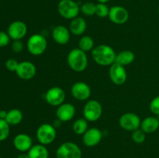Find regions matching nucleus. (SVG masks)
Returning <instances> with one entry per match:
<instances>
[{"label": "nucleus", "mask_w": 159, "mask_h": 158, "mask_svg": "<svg viewBox=\"0 0 159 158\" xmlns=\"http://www.w3.org/2000/svg\"><path fill=\"white\" fill-rule=\"evenodd\" d=\"M102 138V132L96 127H91L82 135V143L85 147H93L101 142Z\"/></svg>", "instance_id": "14"}, {"label": "nucleus", "mask_w": 159, "mask_h": 158, "mask_svg": "<svg viewBox=\"0 0 159 158\" xmlns=\"http://www.w3.org/2000/svg\"><path fill=\"white\" fill-rule=\"evenodd\" d=\"M91 53L93 60L101 66H111L116 60V53L109 45L100 44L94 46Z\"/></svg>", "instance_id": "1"}, {"label": "nucleus", "mask_w": 159, "mask_h": 158, "mask_svg": "<svg viewBox=\"0 0 159 158\" xmlns=\"http://www.w3.org/2000/svg\"><path fill=\"white\" fill-rule=\"evenodd\" d=\"M89 129L88 121L85 118L78 119L74 122L72 125V130L76 135H83Z\"/></svg>", "instance_id": "24"}, {"label": "nucleus", "mask_w": 159, "mask_h": 158, "mask_svg": "<svg viewBox=\"0 0 159 158\" xmlns=\"http://www.w3.org/2000/svg\"><path fill=\"white\" fill-rule=\"evenodd\" d=\"M7 33L12 40H22L27 33V26L24 22L16 20L10 23L8 27Z\"/></svg>", "instance_id": "15"}, {"label": "nucleus", "mask_w": 159, "mask_h": 158, "mask_svg": "<svg viewBox=\"0 0 159 158\" xmlns=\"http://www.w3.org/2000/svg\"><path fill=\"white\" fill-rule=\"evenodd\" d=\"M71 93L75 99L78 101H86L92 94L91 88L84 81H77L72 85Z\"/></svg>", "instance_id": "11"}, {"label": "nucleus", "mask_w": 159, "mask_h": 158, "mask_svg": "<svg viewBox=\"0 0 159 158\" xmlns=\"http://www.w3.org/2000/svg\"><path fill=\"white\" fill-rule=\"evenodd\" d=\"M158 15H159V6H158Z\"/></svg>", "instance_id": "37"}, {"label": "nucleus", "mask_w": 159, "mask_h": 158, "mask_svg": "<svg viewBox=\"0 0 159 158\" xmlns=\"http://www.w3.org/2000/svg\"><path fill=\"white\" fill-rule=\"evenodd\" d=\"M102 114V107L100 102L95 99L88 101L83 108V118L88 122L99 120Z\"/></svg>", "instance_id": "7"}, {"label": "nucleus", "mask_w": 159, "mask_h": 158, "mask_svg": "<svg viewBox=\"0 0 159 158\" xmlns=\"http://www.w3.org/2000/svg\"><path fill=\"white\" fill-rule=\"evenodd\" d=\"M57 12L65 20H73L79 16L80 6L74 0H61L57 4Z\"/></svg>", "instance_id": "4"}, {"label": "nucleus", "mask_w": 159, "mask_h": 158, "mask_svg": "<svg viewBox=\"0 0 159 158\" xmlns=\"http://www.w3.org/2000/svg\"><path fill=\"white\" fill-rule=\"evenodd\" d=\"M24 46H23V42L21 41V40H13L12 43V50L13 52L15 53H20L21 51H23Z\"/></svg>", "instance_id": "33"}, {"label": "nucleus", "mask_w": 159, "mask_h": 158, "mask_svg": "<svg viewBox=\"0 0 159 158\" xmlns=\"http://www.w3.org/2000/svg\"><path fill=\"white\" fill-rule=\"evenodd\" d=\"M0 158H2V156H1V155H0Z\"/></svg>", "instance_id": "38"}, {"label": "nucleus", "mask_w": 159, "mask_h": 158, "mask_svg": "<svg viewBox=\"0 0 159 158\" xmlns=\"http://www.w3.org/2000/svg\"><path fill=\"white\" fill-rule=\"evenodd\" d=\"M5 65H6V68L8 71L16 72V71L17 69V67H18L19 65V62L17 61L16 59L10 58L8 59V60H6Z\"/></svg>", "instance_id": "31"}, {"label": "nucleus", "mask_w": 159, "mask_h": 158, "mask_svg": "<svg viewBox=\"0 0 159 158\" xmlns=\"http://www.w3.org/2000/svg\"><path fill=\"white\" fill-rule=\"evenodd\" d=\"M131 137L134 142L138 144H141V143H143L145 141L146 133H144L141 128H139L138 129L132 132Z\"/></svg>", "instance_id": "28"}, {"label": "nucleus", "mask_w": 159, "mask_h": 158, "mask_svg": "<svg viewBox=\"0 0 159 158\" xmlns=\"http://www.w3.org/2000/svg\"><path fill=\"white\" fill-rule=\"evenodd\" d=\"M98 2V3H107L110 0H96Z\"/></svg>", "instance_id": "36"}, {"label": "nucleus", "mask_w": 159, "mask_h": 158, "mask_svg": "<svg viewBox=\"0 0 159 158\" xmlns=\"http://www.w3.org/2000/svg\"><path fill=\"white\" fill-rule=\"evenodd\" d=\"M110 12V8L107 6L106 3H97L96 4V15L100 18L108 17Z\"/></svg>", "instance_id": "29"}, {"label": "nucleus", "mask_w": 159, "mask_h": 158, "mask_svg": "<svg viewBox=\"0 0 159 158\" xmlns=\"http://www.w3.org/2000/svg\"><path fill=\"white\" fill-rule=\"evenodd\" d=\"M13 146L18 151L26 153L33 146L32 138L26 133H19L14 137Z\"/></svg>", "instance_id": "17"}, {"label": "nucleus", "mask_w": 159, "mask_h": 158, "mask_svg": "<svg viewBox=\"0 0 159 158\" xmlns=\"http://www.w3.org/2000/svg\"><path fill=\"white\" fill-rule=\"evenodd\" d=\"M10 37L7 33L4 31H0V47L6 46L10 42Z\"/></svg>", "instance_id": "32"}, {"label": "nucleus", "mask_w": 159, "mask_h": 158, "mask_svg": "<svg viewBox=\"0 0 159 158\" xmlns=\"http://www.w3.org/2000/svg\"><path fill=\"white\" fill-rule=\"evenodd\" d=\"M30 158H49V151L46 146L43 144H36L27 152Z\"/></svg>", "instance_id": "21"}, {"label": "nucleus", "mask_w": 159, "mask_h": 158, "mask_svg": "<svg viewBox=\"0 0 159 158\" xmlns=\"http://www.w3.org/2000/svg\"><path fill=\"white\" fill-rule=\"evenodd\" d=\"M48 47V41L42 34L35 33L29 37L26 43V48L30 54L40 56L45 52Z\"/></svg>", "instance_id": "3"}, {"label": "nucleus", "mask_w": 159, "mask_h": 158, "mask_svg": "<svg viewBox=\"0 0 159 158\" xmlns=\"http://www.w3.org/2000/svg\"><path fill=\"white\" fill-rule=\"evenodd\" d=\"M108 17L110 21L115 24L122 25L128 21L129 12L124 6H113L110 8Z\"/></svg>", "instance_id": "12"}, {"label": "nucleus", "mask_w": 159, "mask_h": 158, "mask_svg": "<svg viewBox=\"0 0 159 158\" xmlns=\"http://www.w3.org/2000/svg\"><path fill=\"white\" fill-rule=\"evenodd\" d=\"M7 112H8L5 111V110H0V119L6 120V118L7 116Z\"/></svg>", "instance_id": "34"}, {"label": "nucleus", "mask_w": 159, "mask_h": 158, "mask_svg": "<svg viewBox=\"0 0 159 158\" xmlns=\"http://www.w3.org/2000/svg\"><path fill=\"white\" fill-rule=\"evenodd\" d=\"M16 74L23 80H30L37 74V68L32 62L24 60L19 63Z\"/></svg>", "instance_id": "13"}, {"label": "nucleus", "mask_w": 159, "mask_h": 158, "mask_svg": "<svg viewBox=\"0 0 159 158\" xmlns=\"http://www.w3.org/2000/svg\"><path fill=\"white\" fill-rule=\"evenodd\" d=\"M39 143L47 146L52 143L57 136L56 128L49 123H43L38 127L36 133Z\"/></svg>", "instance_id": "5"}, {"label": "nucleus", "mask_w": 159, "mask_h": 158, "mask_svg": "<svg viewBox=\"0 0 159 158\" xmlns=\"http://www.w3.org/2000/svg\"><path fill=\"white\" fill-rule=\"evenodd\" d=\"M70 33L71 32L68 28L65 27V26L59 25L53 29L51 36L56 43L60 45H65L69 42Z\"/></svg>", "instance_id": "18"}, {"label": "nucleus", "mask_w": 159, "mask_h": 158, "mask_svg": "<svg viewBox=\"0 0 159 158\" xmlns=\"http://www.w3.org/2000/svg\"><path fill=\"white\" fill-rule=\"evenodd\" d=\"M65 99V92L61 88L54 86L49 88L45 94V100L48 105L57 107L64 103Z\"/></svg>", "instance_id": "9"}, {"label": "nucleus", "mask_w": 159, "mask_h": 158, "mask_svg": "<svg viewBox=\"0 0 159 158\" xmlns=\"http://www.w3.org/2000/svg\"><path fill=\"white\" fill-rule=\"evenodd\" d=\"M56 117L61 122H68L74 118L75 115V107L69 102H64L57 107Z\"/></svg>", "instance_id": "16"}, {"label": "nucleus", "mask_w": 159, "mask_h": 158, "mask_svg": "<svg viewBox=\"0 0 159 158\" xmlns=\"http://www.w3.org/2000/svg\"><path fill=\"white\" fill-rule=\"evenodd\" d=\"M79 48L84 52L92 51L94 48V40L90 36H83L79 41Z\"/></svg>", "instance_id": "25"}, {"label": "nucleus", "mask_w": 159, "mask_h": 158, "mask_svg": "<svg viewBox=\"0 0 159 158\" xmlns=\"http://www.w3.org/2000/svg\"><path fill=\"white\" fill-rule=\"evenodd\" d=\"M82 156L80 147L71 141L63 143L56 150V158H82Z\"/></svg>", "instance_id": "6"}, {"label": "nucleus", "mask_w": 159, "mask_h": 158, "mask_svg": "<svg viewBox=\"0 0 159 158\" xmlns=\"http://www.w3.org/2000/svg\"><path fill=\"white\" fill-rule=\"evenodd\" d=\"M135 60L134 53L131 50H123L116 54L115 63L122 66H127L133 63Z\"/></svg>", "instance_id": "22"}, {"label": "nucleus", "mask_w": 159, "mask_h": 158, "mask_svg": "<svg viewBox=\"0 0 159 158\" xmlns=\"http://www.w3.org/2000/svg\"><path fill=\"white\" fill-rule=\"evenodd\" d=\"M141 119L138 115L134 112H126L119 119L120 126L124 130L133 132L141 127Z\"/></svg>", "instance_id": "8"}, {"label": "nucleus", "mask_w": 159, "mask_h": 158, "mask_svg": "<svg viewBox=\"0 0 159 158\" xmlns=\"http://www.w3.org/2000/svg\"><path fill=\"white\" fill-rule=\"evenodd\" d=\"M16 158H30V156L27 153H20V154H19L18 156H16Z\"/></svg>", "instance_id": "35"}, {"label": "nucleus", "mask_w": 159, "mask_h": 158, "mask_svg": "<svg viewBox=\"0 0 159 158\" xmlns=\"http://www.w3.org/2000/svg\"><path fill=\"white\" fill-rule=\"evenodd\" d=\"M23 118V112L18 108H12L8 111L6 121L10 125H19L22 122Z\"/></svg>", "instance_id": "23"}, {"label": "nucleus", "mask_w": 159, "mask_h": 158, "mask_svg": "<svg viewBox=\"0 0 159 158\" xmlns=\"http://www.w3.org/2000/svg\"><path fill=\"white\" fill-rule=\"evenodd\" d=\"M140 128L145 133H155L159 128V119L155 116H148L141 121Z\"/></svg>", "instance_id": "20"}, {"label": "nucleus", "mask_w": 159, "mask_h": 158, "mask_svg": "<svg viewBox=\"0 0 159 158\" xmlns=\"http://www.w3.org/2000/svg\"><path fill=\"white\" fill-rule=\"evenodd\" d=\"M87 28L86 21L84 18L77 16L71 20L69 26L70 32L75 36H81L85 32Z\"/></svg>", "instance_id": "19"}, {"label": "nucleus", "mask_w": 159, "mask_h": 158, "mask_svg": "<svg viewBox=\"0 0 159 158\" xmlns=\"http://www.w3.org/2000/svg\"><path fill=\"white\" fill-rule=\"evenodd\" d=\"M96 4L92 2H86L83 3L80 7V12L86 16H92L93 15H96Z\"/></svg>", "instance_id": "26"}, {"label": "nucleus", "mask_w": 159, "mask_h": 158, "mask_svg": "<svg viewBox=\"0 0 159 158\" xmlns=\"http://www.w3.org/2000/svg\"><path fill=\"white\" fill-rule=\"evenodd\" d=\"M109 76L113 84L116 85H122L127 79V73L125 68L119 64L114 63L110 67Z\"/></svg>", "instance_id": "10"}, {"label": "nucleus", "mask_w": 159, "mask_h": 158, "mask_svg": "<svg viewBox=\"0 0 159 158\" xmlns=\"http://www.w3.org/2000/svg\"><path fill=\"white\" fill-rule=\"evenodd\" d=\"M67 63L72 71L82 72L88 66V57L86 53L78 48H74L69 51L67 56Z\"/></svg>", "instance_id": "2"}, {"label": "nucleus", "mask_w": 159, "mask_h": 158, "mask_svg": "<svg viewBox=\"0 0 159 158\" xmlns=\"http://www.w3.org/2000/svg\"><path fill=\"white\" fill-rule=\"evenodd\" d=\"M149 108L154 115L159 116V95L155 97L151 101Z\"/></svg>", "instance_id": "30"}, {"label": "nucleus", "mask_w": 159, "mask_h": 158, "mask_svg": "<svg viewBox=\"0 0 159 158\" xmlns=\"http://www.w3.org/2000/svg\"><path fill=\"white\" fill-rule=\"evenodd\" d=\"M10 133V125L5 119H0V142L6 140Z\"/></svg>", "instance_id": "27"}]
</instances>
